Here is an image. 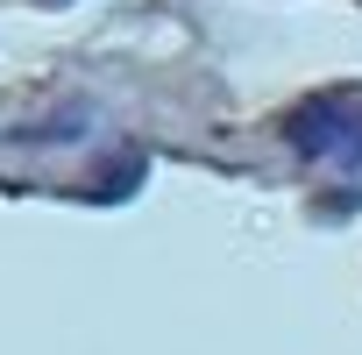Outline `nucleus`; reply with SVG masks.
I'll use <instances>...</instances> for the list:
<instances>
[{"label":"nucleus","instance_id":"f257e3e1","mask_svg":"<svg viewBox=\"0 0 362 355\" xmlns=\"http://www.w3.org/2000/svg\"><path fill=\"white\" fill-rule=\"evenodd\" d=\"M284 142L305 163L362 170V86H320V93H305L291 107V121H284Z\"/></svg>","mask_w":362,"mask_h":355}]
</instances>
